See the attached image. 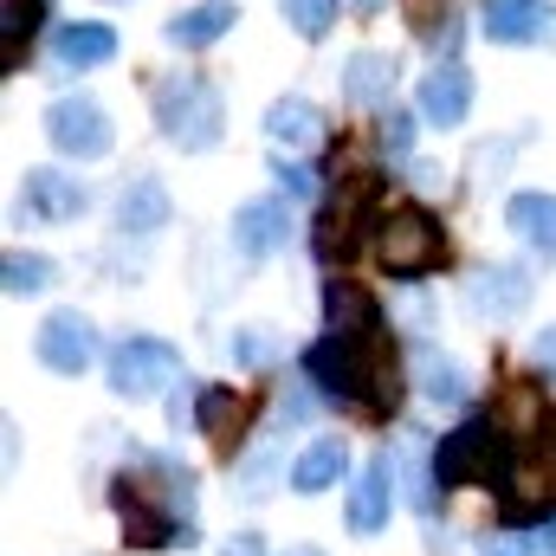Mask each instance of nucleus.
I'll return each instance as SVG.
<instances>
[{"mask_svg":"<svg viewBox=\"0 0 556 556\" xmlns=\"http://www.w3.org/2000/svg\"><path fill=\"white\" fill-rule=\"evenodd\" d=\"M111 498H117V518H124L130 544H142V551H168V544L188 551L194 544V525H188V511H194V472L181 459L149 453L142 472H124Z\"/></svg>","mask_w":556,"mask_h":556,"instance_id":"1","label":"nucleus"},{"mask_svg":"<svg viewBox=\"0 0 556 556\" xmlns=\"http://www.w3.org/2000/svg\"><path fill=\"white\" fill-rule=\"evenodd\" d=\"M304 369L330 402H350L363 415H389L395 395H402V369H395V350H389L382 330H369V337H337L330 330L324 343L304 350Z\"/></svg>","mask_w":556,"mask_h":556,"instance_id":"2","label":"nucleus"},{"mask_svg":"<svg viewBox=\"0 0 556 556\" xmlns=\"http://www.w3.org/2000/svg\"><path fill=\"white\" fill-rule=\"evenodd\" d=\"M556 511V427L551 433H518V446L498 466V518L505 531L544 525Z\"/></svg>","mask_w":556,"mask_h":556,"instance_id":"3","label":"nucleus"},{"mask_svg":"<svg viewBox=\"0 0 556 556\" xmlns=\"http://www.w3.org/2000/svg\"><path fill=\"white\" fill-rule=\"evenodd\" d=\"M155 124H162V137L175 142L181 155H201L227 130V98L201 72H175V78L155 85Z\"/></svg>","mask_w":556,"mask_h":556,"instance_id":"4","label":"nucleus"},{"mask_svg":"<svg viewBox=\"0 0 556 556\" xmlns=\"http://www.w3.org/2000/svg\"><path fill=\"white\" fill-rule=\"evenodd\" d=\"M498 440H505V427L498 420H466V427H453L446 440H440V453H433V479L446 485V492H459V485H498Z\"/></svg>","mask_w":556,"mask_h":556,"instance_id":"5","label":"nucleus"},{"mask_svg":"<svg viewBox=\"0 0 556 556\" xmlns=\"http://www.w3.org/2000/svg\"><path fill=\"white\" fill-rule=\"evenodd\" d=\"M376 253H382V266L395 278H420L440 266V253H446V233L433 227V214H420V207H395V214H382V227H376Z\"/></svg>","mask_w":556,"mask_h":556,"instance_id":"6","label":"nucleus"},{"mask_svg":"<svg viewBox=\"0 0 556 556\" xmlns=\"http://www.w3.org/2000/svg\"><path fill=\"white\" fill-rule=\"evenodd\" d=\"M175 376H181V350L168 337H124L111 350V395H124V402L162 395Z\"/></svg>","mask_w":556,"mask_h":556,"instance_id":"7","label":"nucleus"},{"mask_svg":"<svg viewBox=\"0 0 556 556\" xmlns=\"http://www.w3.org/2000/svg\"><path fill=\"white\" fill-rule=\"evenodd\" d=\"M376 175H363V181H350L324 214H317V260L324 266H343L356 247H363V227H382V214H376Z\"/></svg>","mask_w":556,"mask_h":556,"instance_id":"8","label":"nucleus"},{"mask_svg":"<svg viewBox=\"0 0 556 556\" xmlns=\"http://www.w3.org/2000/svg\"><path fill=\"white\" fill-rule=\"evenodd\" d=\"M33 350H39V363H46L52 376H85V369L98 363V324H91L85 311H52V317L39 324Z\"/></svg>","mask_w":556,"mask_h":556,"instance_id":"9","label":"nucleus"},{"mask_svg":"<svg viewBox=\"0 0 556 556\" xmlns=\"http://www.w3.org/2000/svg\"><path fill=\"white\" fill-rule=\"evenodd\" d=\"M46 137L59 155H72V162H98L104 149H111V117H104V104H91V98H59L52 111H46Z\"/></svg>","mask_w":556,"mask_h":556,"instance_id":"10","label":"nucleus"},{"mask_svg":"<svg viewBox=\"0 0 556 556\" xmlns=\"http://www.w3.org/2000/svg\"><path fill=\"white\" fill-rule=\"evenodd\" d=\"M285 240H291V201L285 194H260V201L233 207V247L247 260H273V253H285Z\"/></svg>","mask_w":556,"mask_h":556,"instance_id":"11","label":"nucleus"},{"mask_svg":"<svg viewBox=\"0 0 556 556\" xmlns=\"http://www.w3.org/2000/svg\"><path fill=\"white\" fill-rule=\"evenodd\" d=\"M85 181L78 175H65V168H26V188H20V207L39 220V227H65V220H78L85 214Z\"/></svg>","mask_w":556,"mask_h":556,"instance_id":"12","label":"nucleus"},{"mask_svg":"<svg viewBox=\"0 0 556 556\" xmlns=\"http://www.w3.org/2000/svg\"><path fill=\"white\" fill-rule=\"evenodd\" d=\"M389 511H395V466H389V453H376L350 485V538H382Z\"/></svg>","mask_w":556,"mask_h":556,"instance_id":"13","label":"nucleus"},{"mask_svg":"<svg viewBox=\"0 0 556 556\" xmlns=\"http://www.w3.org/2000/svg\"><path fill=\"white\" fill-rule=\"evenodd\" d=\"M479 26L498 46H538V39H556V7L551 0H485Z\"/></svg>","mask_w":556,"mask_h":556,"instance_id":"14","label":"nucleus"},{"mask_svg":"<svg viewBox=\"0 0 556 556\" xmlns=\"http://www.w3.org/2000/svg\"><path fill=\"white\" fill-rule=\"evenodd\" d=\"M466 111H472V72H466L459 59L433 65V72L420 78V124H433V130H459Z\"/></svg>","mask_w":556,"mask_h":556,"instance_id":"15","label":"nucleus"},{"mask_svg":"<svg viewBox=\"0 0 556 556\" xmlns=\"http://www.w3.org/2000/svg\"><path fill=\"white\" fill-rule=\"evenodd\" d=\"M168 220H175L168 188H162L149 168H142V175H130V181H124V194H117V227H124V233H137V240H155Z\"/></svg>","mask_w":556,"mask_h":556,"instance_id":"16","label":"nucleus"},{"mask_svg":"<svg viewBox=\"0 0 556 556\" xmlns=\"http://www.w3.org/2000/svg\"><path fill=\"white\" fill-rule=\"evenodd\" d=\"M233 20H240V0H194V7H181V13L162 26V39H168V46H181V52H201V46L227 39V33H233Z\"/></svg>","mask_w":556,"mask_h":556,"instance_id":"17","label":"nucleus"},{"mask_svg":"<svg viewBox=\"0 0 556 556\" xmlns=\"http://www.w3.org/2000/svg\"><path fill=\"white\" fill-rule=\"evenodd\" d=\"M466 298H472V311H485V317H525V311H531V273H525V266H479Z\"/></svg>","mask_w":556,"mask_h":556,"instance_id":"18","label":"nucleus"},{"mask_svg":"<svg viewBox=\"0 0 556 556\" xmlns=\"http://www.w3.org/2000/svg\"><path fill=\"white\" fill-rule=\"evenodd\" d=\"M52 59H59V65H78V72L111 65V59H117V33H111L104 20H65V26L52 33Z\"/></svg>","mask_w":556,"mask_h":556,"instance_id":"19","label":"nucleus"},{"mask_svg":"<svg viewBox=\"0 0 556 556\" xmlns=\"http://www.w3.org/2000/svg\"><path fill=\"white\" fill-rule=\"evenodd\" d=\"M324 317H330L337 337H369V330H382V304H376L356 278H330V285H324Z\"/></svg>","mask_w":556,"mask_h":556,"instance_id":"20","label":"nucleus"},{"mask_svg":"<svg viewBox=\"0 0 556 556\" xmlns=\"http://www.w3.org/2000/svg\"><path fill=\"white\" fill-rule=\"evenodd\" d=\"M343 472H350V446H343V433H324V440H311V446L298 453L291 485H298L304 498H317V492H330Z\"/></svg>","mask_w":556,"mask_h":556,"instance_id":"21","label":"nucleus"},{"mask_svg":"<svg viewBox=\"0 0 556 556\" xmlns=\"http://www.w3.org/2000/svg\"><path fill=\"white\" fill-rule=\"evenodd\" d=\"M505 227L531 247V253H556V194L544 188H531V194H511V207H505Z\"/></svg>","mask_w":556,"mask_h":556,"instance_id":"22","label":"nucleus"},{"mask_svg":"<svg viewBox=\"0 0 556 556\" xmlns=\"http://www.w3.org/2000/svg\"><path fill=\"white\" fill-rule=\"evenodd\" d=\"M194 427L220 446V453H233L240 446V427H247V395H233V389H201V402H194Z\"/></svg>","mask_w":556,"mask_h":556,"instance_id":"23","label":"nucleus"},{"mask_svg":"<svg viewBox=\"0 0 556 556\" xmlns=\"http://www.w3.org/2000/svg\"><path fill=\"white\" fill-rule=\"evenodd\" d=\"M389 91H395V59H382V52H356L350 72H343V98L363 104V111H376V104H389Z\"/></svg>","mask_w":556,"mask_h":556,"instance_id":"24","label":"nucleus"},{"mask_svg":"<svg viewBox=\"0 0 556 556\" xmlns=\"http://www.w3.org/2000/svg\"><path fill=\"white\" fill-rule=\"evenodd\" d=\"M317 104L311 98H278L273 111H266V137L278 142V149H311L317 142Z\"/></svg>","mask_w":556,"mask_h":556,"instance_id":"25","label":"nucleus"},{"mask_svg":"<svg viewBox=\"0 0 556 556\" xmlns=\"http://www.w3.org/2000/svg\"><path fill=\"white\" fill-rule=\"evenodd\" d=\"M420 395H427V402H446V408H459V402H466V369L427 350V356H420Z\"/></svg>","mask_w":556,"mask_h":556,"instance_id":"26","label":"nucleus"},{"mask_svg":"<svg viewBox=\"0 0 556 556\" xmlns=\"http://www.w3.org/2000/svg\"><path fill=\"white\" fill-rule=\"evenodd\" d=\"M0 273H7V291H13V298H39V291L59 278V266H52L46 253H7Z\"/></svg>","mask_w":556,"mask_h":556,"instance_id":"27","label":"nucleus"},{"mask_svg":"<svg viewBox=\"0 0 556 556\" xmlns=\"http://www.w3.org/2000/svg\"><path fill=\"white\" fill-rule=\"evenodd\" d=\"M285 20L298 39H324L330 20H337V0H285Z\"/></svg>","mask_w":556,"mask_h":556,"instance_id":"28","label":"nucleus"},{"mask_svg":"<svg viewBox=\"0 0 556 556\" xmlns=\"http://www.w3.org/2000/svg\"><path fill=\"white\" fill-rule=\"evenodd\" d=\"M227 356H233L240 369H266V363H278V337H266V330H233Z\"/></svg>","mask_w":556,"mask_h":556,"instance_id":"29","label":"nucleus"},{"mask_svg":"<svg viewBox=\"0 0 556 556\" xmlns=\"http://www.w3.org/2000/svg\"><path fill=\"white\" fill-rule=\"evenodd\" d=\"M33 26H39V0H7V72L20 65V33L33 39Z\"/></svg>","mask_w":556,"mask_h":556,"instance_id":"30","label":"nucleus"},{"mask_svg":"<svg viewBox=\"0 0 556 556\" xmlns=\"http://www.w3.org/2000/svg\"><path fill=\"white\" fill-rule=\"evenodd\" d=\"M278 479V453H260V459H247L240 466V498H266Z\"/></svg>","mask_w":556,"mask_h":556,"instance_id":"31","label":"nucleus"},{"mask_svg":"<svg viewBox=\"0 0 556 556\" xmlns=\"http://www.w3.org/2000/svg\"><path fill=\"white\" fill-rule=\"evenodd\" d=\"M273 175H278V188H285L291 201H304V194H317V175H311L304 162H285V155H278V162H273Z\"/></svg>","mask_w":556,"mask_h":556,"instance_id":"32","label":"nucleus"},{"mask_svg":"<svg viewBox=\"0 0 556 556\" xmlns=\"http://www.w3.org/2000/svg\"><path fill=\"white\" fill-rule=\"evenodd\" d=\"M382 149H389V155H408V149H415V117H408V111H389V117H382Z\"/></svg>","mask_w":556,"mask_h":556,"instance_id":"33","label":"nucleus"},{"mask_svg":"<svg viewBox=\"0 0 556 556\" xmlns=\"http://www.w3.org/2000/svg\"><path fill=\"white\" fill-rule=\"evenodd\" d=\"M531 363H538V369L556 382V324H544V330L531 337Z\"/></svg>","mask_w":556,"mask_h":556,"instance_id":"34","label":"nucleus"},{"mask_svg":"<svg viewBox=\"0 0 556 556\" xmlns=\"http://www.w3.org/2000/svg\"><path fill=\"white\" fill-rule=\"evenodd\" d=\"M485 556H531V538H518V531H498V538H485Z\"/></svg>","mask_w":556,"mask_h":556,"instance_id":"35","label":"nucleus"},{"mask_svg":"<svg viewBox=\"0 0 556 556\" xmlns=\"http://www.w3.org/2000/svg\"><path fill=\"white\" fill-rule=\"evenodd\" d=\"M220 556H266V544H260L253 531H240V538H233V544H227Z\"/></svg>","mask_w":556,"mask_h":556,"instance_id":"36","label":"nucleus"},{"mask_svg":"<svg viewBox=\"0 0 556 556\" xmlns=\"http://www.w3.org/2000/svg\"><path fill=\"white\" fill-rule=\"evenodd\" d=\"M356 7H369V13H376V7H382V0H356Z\"/></svg>","mask_w":556,"mask_h":556,"instance_id":"37","label":"nucleus"},{"mask_svg":"<svg viewBox=\"0 0 556 556\" xmlns=\"http://www.w3.org/2000/svg\"><path fill=\"white\" fill-rule=\"evenodd\" d=\"M291 556H324V551H291Z\"/></svg>","mask_w":556,"mask_h":556,"instance_id":"38","label":"nucleus"},{"mask_svg":"<svg viewBox=\"0 0 556 556\" xmlns=\"http://www.w3.org/2000/svg\"><path fill=\"white\" fill-rule=\"evenodd\" d=\"M551 556H556V525H551Z\"/></svg>","mask_w":556,"mask_h":556,"instance_id":"39","label":"nucleus"}]
</instances>
